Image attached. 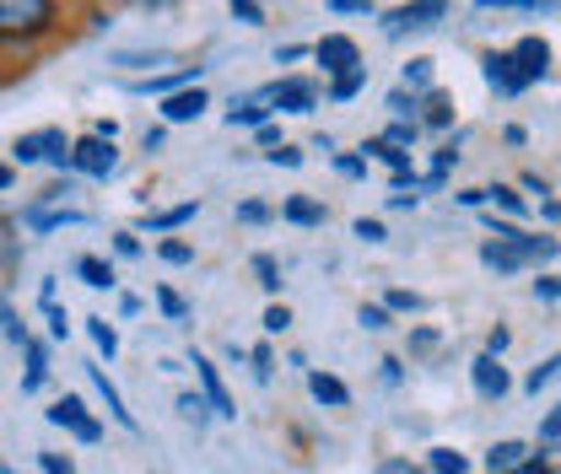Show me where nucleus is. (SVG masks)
Masks as SVG:
<instances>
[{"mask_svg": "<svg viewBox=\"0 0 561 474\" xmlns=\"http://www.w3.org/2000/svg\"><path fill=\"white\" fill-rule=\"evenodd\" d=\"M524 459H529V448H524V442H496V448L486 453V470L491 474H507V470H518Z\"/></svg>", "mask_w": 561, "mask_h": 474, "instance_id": "dca6fc26", "label": "nucleus"}, {"mask_svg": "<svg viewBox=\"0 0 561 474\" xmlns=\"http://www.w3.org/2000/svg\"><path fill=\"white\" fill-rule=\"evenodd\" d=\"M378 474H416V464H405V459H389V464H378Z\"/></svg>", "mask_w": 561, "mask_h": 474, "instance_id": "603ef678", "label": "nucleus"}, {"mask_svg": "<svg viewBox=\"0 0 561 474\" xmlns=\"http://www.w3.org/2000/svg\"><path fill=\"white\" fill-rule=\"evenodd\" d=\"M76 221H87V216H81V210H38V205L27 210V227H33V232H49V227H76Z\"/></svg>", "mask_w": 561, "mask_h": 474, "instance_id": "f3484780", "label": "nucleus"}, {"mask_svg": "<svg viewBox=\"0 0 561 474\" xmlns=\"http://www.w3.org/2000/svg\"><path fill=\"white\" fill-rule=\"evenodd\" d=\"M286 324H291V313H286V308H271V313H265V330H271V335H280V330H286Z\"/></svg>", "mask_w": 561, "mask_h": 474, "instance_id": "4c0bfd02", "label": "nucleus"}, {"mask_svg": "<svg viewBox=\"0 0 561 474\" xmlns=\"http://www.w3.org/2000/svg\"><path fill=\"white\" fill-rule=\"evenodd\" d=\"M486 81L496 86V92H507V97L529 86V81L518 76V66H513V55H486Z\"/></svg>", "mask_w": 561, "mask_h": 474, "instance_id": "f8f14e48", "label": "nucleus"}, {"mask_svg": "<svg viewBox=\"0 0 561 474\" xmlns=\"http://www.w3.org/2000/svg\"><path fill=\"white\" fill-rule=\"evenodd\" d=\"M443 16H448V0H411V5H400V11L383 16V33L389 38H405V33H421V27H437Z\"/></svg>", "mask_w": 561, "mask_h": 474, "instance_id": "f03ea898", "label": "nucleus"}, {"mask_svg": "<svg viewBox=\"0 0 561 474\" xmlns=\"http://www.w3.org/2000/svg\"><path fill=\"white\" fill-rule=\"evenodd\" d=\"M254 130H260V146H280V130H276V125H254Z\"/></svg>", "mask_w": 561, "mask_h": 474, "instance_id": "6e6d98bb", "label": "nucleus"}, {"mask_svg": "<svg viewBox=\"0 0 561 474\" xmlns=\"http://www.w3.org/2000/svg\"><path fill=\"white\" fill-rule=\"evenodd\" d=\"M481 5H518V11H551V0H481Z\"/></svg>", "mask_w": 561, "mask_h": 474, "instance_id": "c9c22d12", "label": "nucleus"}, {"mask_svg": "<svg viewBox=\"0 0 561 474\" xmlns=\"http://www.w3.org/2000/svg\"><path fill=\"white\" fill-rule=\"evenodd\" d=\"M362 151H373L378 162H389L394 167V184L405 189V184H416V173H411V151H400V146H389V140H367Z\"/></svg>", "mask_w": 561, "mask_h": 474, "instance_id": "9b49d317", "label": "nucleus"}, {"mask_svg": "<svg viewBox=\"0 0 561 474\" xmlns=\"http://www.w3.org/2000/svg\"><path fill=\"white\" fill-rule=\"evenodd\" d=\"M87 335H92V345H98L103 356H114V350H119V335L108 330V319H87Z\"/></svg>", "mask_w": 561, "mask_h": 474, "instance_id": "5701e85b", "label": "nucleus"}, {"mask_svg": "<svg viewBox=\"0 0 561 474\" xmlns=\"http://www.w3.org/2000/svg\"><path fill=\"white\" fill-rule=\"evenodd\" d=\"M535 297H540V302H557V275H540V280H535Z\"/></svg>", "mask_w": 561, "mask_h": 474, "instance_id": "37998d69", "label": "nucleus"}, {"mask_svg": "<svg viewBox=\"0 0 561 474\" xmlns=\"http://www.w3.org/2000/svg\"><path fill=\"white\" fill-rule=\"evenodd\" d=\"M195 378L206 383V400H210V409H216V415H238V405H232V394L221 389V378H216V367H210L206 356H195Z\"/></svg>", "mask_w": 561, "mask_h": 474, "instance_id": "ddd939ff", "label": "nucleus"}, {"mask_svg": "<svg viewBox=\"0 0 561 474\" xmlns=\"http://www.w3.org/2000/svg\"><path fill=\"white\" fill-rule=\"evenodd\" d=\"M426 125L432 130H448L454 125V97L448 92H426Z\"/></svg>", "mask_w": 561, "mask_h": 474, "instance_id": "a211bd4d", "label": "nucleus"}, {"mask_svg": "<svg viewBox=\"0 0 561 474\" xmlns=\"http://www.w3.org/2000/svg\"><path fill=\"white\" fill-rule=\"evenodd\" d=\"M157 308H162L168 319H184V297H179V291H168V286L157 291Z\"/></svg>", "mask_w": 561, "mask_h": 474, "instance_id": "c756f323", "label": "nucleus"}, {"mask_svg": "<svg viewBox=\"0 0 561 474\" xmlns=\"http://www.w3.org/2000/svg\"><path fill=\"white\" fill-rule=\"evenodd\" d=\"M271 367H276V361H271V350L260 345V350H254V372H260V378H271Z\"/></svg>", "mask_w": 561, "mask_h": 474, "instance_id": "8fccbe9b", "label": "nucleus"}, {"mask_svg": "<svg viewBox=\"0 0 561 474\" xmlns=\"http://www.w3.org/2000/svg\"><path fill=\"white\" fill-rule=\"evenodd\" d=\"M324 5H330V11H367L373 0H324Z\"/></svg>", "mask_w": 561, "mask_h": 474, "instance_id": "864d4df0", "label": "nucleus"}, {"mask_svg": "<svg viewBox=\"0 0 561 474\" xmlns=\"http://www.w3.org/2000/svg\"><path fill=\"white\" fill-rule=\"evenodd\" d=\"M119 66H168V55H151V60H146V55H119Z\"/></svg>", "mask_w": 561, "mask_h": 474, "instance_id": "49530a36", "label": "nucleus"}, {"mask_svg": "<svg viewBox=\"0 0 561 474\" xmlns=\"http://www.w3.org/2000/svg\"><path fill=\"white\" fill-rule=\"evenodd\" d=\"M313 60L330 70V76H341V70H356V66H362V49L351 44L346 33H330V38H319V44H313Z\"/></svg>", "mask_w": 561, "mask_h": 474, "instance_id": "20e7f679", "label": "nucleus"}, {"mask_svg": "<svg viewBox=\"0 0 561 474\" xmlns=\"http://www.w3.org/2000/svg\"><path fill=\"white\" fill-rule=\"evenodd\" d=\"M308 389H313L319 405H335V409L351 405V389L341 383V378H330V372H308Z\"/></svg>", "mask_w": 561, "mask_h": 474, "instance_id": "2eb2a0df", "label": "nucleus"}, {"mask_svg": "<svg viewBox=\"0 0 561 474\" xmlns=\"http://www.w3.org/2000/svg\"><path fill=\"white\" fill-rule=\"evenodd\" d=\"M470 378H476V394H481V400H502V394H507V372H502L496 356H476V361H470Z\"/></svg>", "mask_w": 561, "mask_h": 474, "instance_id": "6e6552de", "label": "nucleus"}, {"mask_svg": "<svg viewBox=\"0 0 561 474\" xmlns=\"http://www.w3.org/2000/svg\"><path fill=\"white\" fill-rule=\"evenodd\" d=\"M486 200H496V205H502V210H513V216L524 210V200H518L513 189H502V184H496V189H486Z\"/></svg>", "mask_w": 561, "mask_h": 474, "instance_id": "473e14b6", "label": "nucleus"}, {"mask_svg": "<svg viewBox=\"0 0 561 474\" xmlns=\"http://www.w3.org/2000/svg\"><path fill=\"white\" fill-rule=\"evenodd\" d=\"M0 189H11V167H0Z\"/></svg>", "mask_w": 561, "mask_h": 474, "instance_id": "4d7b16f0", "label": "nucleus"}, {"mask_svg": "<svg viewBox=\"0 0 561 474\" xmlns=\"http://www.w3.org/2000/svg\"><path fill=\"white\" fill-rule=\"evenodd\" d=\"M383 140H389V146H411V140H416V125H394Z\"/></svg>", "mask_w": 561, "mask_h": 474, "instance_id": "c03bdc74", "label": "nucleus"}, {"mask_svg": "<svg viewBox=\"0 0 561 474\" xmlns=\"http://www.w3.org/2000/svg\"><path fill=\"white\" fill-rule=\"evenodd\" d=\"M389 108H394L400 119H411V108H416V97H405V92H389Z\"/></svg>", "mask_w": 561, "mask_h": 474, "instance_id": "79ce46f5", "label": "nucleus"}, {"mask_svg": "<svg viewBox=\"0 0 561 474\" xmlns=\"http://www.w3.org/2000/svg\"><path fill=\"white\" fill-rule=\"evenodd\" d=\"M70 167H81V173H92V178H108V173L119 167V151H114V140L87 136L81 146H70Z\"/></svg>", "mask_w": 561, "mask_h": 474, "instance_id": "7ed1b4c3", "label": "nucleus"}, {"mask_svg": "<svg viewBox=\"0 0 561 474\" xmlns=\"http://www.w3.org/2000/svg\"><path fill=\"white\" fill-rule=\"evenodd\" d=\"M265 216H271V205H260V200L238 205V221H265Z\"/></svg>", "mask_w": 561, "mask_h": 474, "instance_id": "58836bf2", "label": "nucleus"}, {"mask_svg": "<svg viewBox=\"0 0 561 474\" xmlns=\"http://www.w3.org/2000/svg\"><path fill=\"white\" fill-rule=\"evenodd\" d=\"M265 103H271V97H254V103H232L227 125H232V130H238V125H265Z\"/></svg>", "mask_w": 561, "mask_h": 474, "instance_id": "4be33fe9", "label": "nucleus"}, {"mask_svg": "<svg viewBox=\"0 0 561 474\" xmlns=\"http://www.w3.org/2000/svg\"><path fill=\"white\" fill-rule=\"evenodd\" d=\"M470 464L454 453V448H432V474H465Z\"/></svg>", "mask_w": 561, "mask_h": 474, "instance_id": "393cba45", "label": "nucleus"}, {"mask_svg": "<svg viewBox=\"0 0 561 474\" xmlns=\"http://www.w3.org/2000/svg\"><path fill=\"white\" fill-rule=\"evenodd\" d=\"M362 86H367V66L341 70V76H335V86H330V97H335V103H351V97H356Z\"/></svg>", "mask_w": 561, "mask_h": 474, "instance_id": "aec40b11", "label": "nucleus"}, {"mask_svg": "<svg viewBox=\"0 0 561 474\" xmlns=\"http://www.w3.org/2000/svg\"><path fill=\"white\" fill-rule=\"evenodd\" d=\"M76 270H81V280H87V286H98V291H103V286H114V270H108L103 259H92V254H87Z\"/></svg>", "mask_w": 561, "mask_h": 474, "instance_id": "b1692460", "label": "nucleus"}, {"mask_svg": "<svg viewBox=\"0 0 561 474\" xmlns=\"http://www.w3.org/2000/svg\"><path fill=\"white\" fill-rule=\"evenodd\" d=\"M507 339H513L507 330H491V335H486V356H502V350H507Z\"/></svg>", "mask_w": 561, "mask_h": 474, "instance_id": "de8ad7c7", "label": "nucleus"}, {"mask_svg": "<svg viewBox=\"0 0 561 474\" xmlns=\"http://www.w3.org/2000/svg\"><path fill=\"white\" fill-rule=\"evenodd\" d=\"M356 238H367V243H383V221H367V216H362V221H356Z\"/></svg>", "mask_w": 561, "mask_h": 474, "instance_id": "e433bc0d", "label": "nucleus"}, {"mask_svg": "<svg viewBox=\"0 0 561 474\" xmlns=\"http://www.w3.org/2000/svg\"><path fill=\"white\" fill-rule=\"evenodd\" d=\"M114 248H119V254H125V259H136V254H140L136 232H119V238H114Z\"/></svg>", "mask_w": 561, "mask_h": 474, "instance_id": "a18cd8bd", "label": "nucleus"}, {"mask_svg": "<svg viewBox=\"0 0 561 474\" xmlns=\"http://www.w3.org/2000/svg\"><path fill=\"white\" fill-rule=\"evenodd\" d=\"M389 308H394V313H416L421 297L416 291H389Z\"/></svg>", "mask_w": 561, "mask_h": 474, "instance_id": "2f4dec72", "label": "nucleus"}, {"mask_svg": "<svg viewBox=\"0 0 561 474\" xmlns=\"http://www.w3.org/2000/svg\"><path fill=\"white\" fill-rule=\"evenodd\" d=\"M540 437H546V448H557V437H561V415H557V409L546 415V426H540Z\"/></svg>", "mask_w": 561, "mask_h": 474, "instance_id": "a19ab883", "label": "nucleus"}, {"mask_svg": "<svg viewBox=\"0 0 561 474\" xmlns=\"http://www.w3.org/2000/svg\"><path fill=\"white\" fill-rule=\"evenodd\" d=\"M55 151H66V136H60V130H38V136L16 140V162H49Z\"/></svg>", "mask_w": 561, "mask_h": 474, "instance_id": "9d476101", "label": "nucleus"}, {"mask_svg": "<svg viewBox=\"0 0 561 474\" xmlns=\"http://www.w3.org/2000/svg\"><path fill=\"white\" fill-rule=\"evenodd\" d=\"M87 378H92V383H98V394L108 400V415H114V420H119L125 431H136V415L125 409V400H119V389L108 383V372H103V367H87Z\"/></svg>", "mask_w": 561, "mask_h": 474, "instance_id": "4468645a", "label": "nucleus"}, {"mask_svg": "<svg viewBox=\"0 0 561 474\" xmlns=\"http://www.w3.org/2000/svg\"><path fill=\"white\" fill-rule=\"evenodd\" d=\"M518 470H524V474H557V470H551V459H524Z\"/></svg>", "mask_w": 561, "mask_h": 474, "instance_id": "3c124183", "label": "nucleus"}, {"mask_svg": "<svg viewBox=\"0 0 561 474\" xmlns=\"http://www.w3.org/2000/svg\"><path fill=\"white\" fill-rule=\"evenodd\" d=\"M335 167H341V173H346V178H362V173H367V162H362V157H341V162H335Z\"/></svg>", "mask_w": 561, "mask_h": 474, "instance_id": "09e8293b", "label": "nucleus"}, {"mask_svg": "<svg viewBox=\"0 0 561 474\" xmlns=\"http://www.w3.org/2000/svg\"><path fill=\"white\" fill-rule=\"evenodd\" d=\"M179 409H184V415H195V420H201V409H206V400H195V394H184V400H179Z\"/></svg>", "mask_w": 561, "mask_h": 474, "instance_id": "5fc2aeb1", "label": "nucleus"}, {"mask_svg": "<svg viewBox=\"0 0 561 474\" xmlns=\"http://www.w3.org/2000/svg\"><path fill=\"white\" fill-rule=\"evenodd\" d=\"M254 275H260V286H265V291H280V270H276V259H271V254H254Z\"/></svg>", "mask_w": 561, "mask_h": 474, "instance_id": "a878e982", "label": "nucleus"}, {"mask_svg": "<svg viewBox=\"0 0 561 474\" xmlns=\"http://www.w3.org/2000/svg\"><path fill=\"white\" fill-rule=\"evenodd\" d=\"M271 162H276V167H302V151H297V146H276Z\"/></svg>", "mask_w": 561, "mask_h": 474, "instance_id": "72a5a7b5", "label": "nucleus"}, {"mask_svg": "<svg viewBox=\"0 0 561 474\" xmlns=\"http://www.w3.org/2000/svg\"><path fill=\"white\" fill-rule=\"evenodd\" d=\"M356 319H362V330H389V308H367V302H362Z\"/></svg>", "mask_w": 561, "mask_h": 474, "instance_id": "7c9ffc66", "label": "nucleus"}, {"mask_svg": "<svg viewBox=\"0 0 561 474\" xmlns=\"http://www.w3.org/2000/svg\"><path fill=\"white\" fill-rule=\"evenodd\" d=\"M55 22V0H0V38L44 33Z\"/></svg>", "mask_w": 561, "mask_h": 474, "instance_id": "f257e3e1", "label": "nucleus"}, {"mask_svg": "<svg viewBox=\"0 0 561 474\" xmlns=\"http://www.w3.org/2000/svg\"><path fill=\"white\" fill-rule=\"evenodd\" d=\"M286 221H297V227H319V221H324V205L291 195V200H286Z\"/></svg>", "mask_w": 561, "mask_h": 474, "instance_id": "6ab92c4d", "label": "nucleus"}, {"mask_svg": "<svg viewBox=\"0 0 561 474\" xmlns=\"http://www.w3.org/2000/svg\"><path fill=\"white\" fill-rule=\"evenodd\" d=\"M157 254H162L168 265H190V259H195V248H190V243H179V238H168V243H157Z\"/></svg>", "mask_w": 561, "mask_h": 474, "instance_id": "bb28decb", "label": "nucleus"}, {"mask_svg": "<svg viewBox=\"0 0 561 474\" xmlns=\"http://www.w3.org/2000/svg\"><path fill=\"white\" fill-rule=\"evenodd\" d=\"M232 16L254 27V22H260V0H232Z\"/></svg>", "mask_w": 561, "mask_h": 474, "instance_id": "f704fd0d", "label": "nucleus"}, {"mask_svg": "<svg viewBox=\"0 0 561 474\" xmlns=\"http://www.w3.org/2000/svg\"><path fill=\"white\" fill-rule=\"evenodd\" d=\"M201 114H206V92H201V86H179V92L162 97V119H168V125H190V119H201Z\"/></svg>", "mask_w": 561, "mask_h": 474, "instance_id": "423d86ee", "label": "nucleus"}, {"mask_svg": "<svg viewBox=\"0 0 561 474\" xmlns=\"http://www.w3.org/2000/svg\"><path fill=\"white\" fill-rule=\"evenodd\" d=\"M551 378H557V356H551V361H540V367L529 372V383H524V389H529V394H540V389H546Z\"/></svg>", "mask_w": 561, "mask_h": 474, "instance_id": "cd10ccee", "label": "nucleus"}, {"mask_svg": "<svg viewBox=\"0 0 561 474\" xmlns=\"http://www.w3.org/2000/svg\"><path fill=\"white\" fill-rule=\"evenodd\" d=\"M513 66L524 81H540V76H551V49L540 44V38H524L518 49H513Z\"/></svg>", "mask_w": 561, "mask_h": 474, "instance_id": "1a4fd4ad", "label": "nucleus"}, {"mask_svg": "<svg viewBox=\"0 0 561 474\" xmlns=\"http://www.w3.org/2000/svg\"><path fill=\"white\" fill-rule=\"evenodd\" d=\"M38 464H44V474H76L70 470V459H60V453H44Z\"/></svg>", "mask_w": 561, "mask_h": 474, "instance_id": "ea45409f", "label": "nucleus"}, {"mask_svg": "<svg viewBox=\"0 0 561 474\" xmlns=\"http://www.w3.org/2000/svg\"><path fill=\"white\" fill-rule=\"evenodd\" d=\"M49 420H55V426H66L70 437H81V442H98V437H103V426L87 415V405H81V400H70V394L49 409Z\"/></svg>", "mask_w": 561, "mask_h": 474, "instance_id": "39448f33", "label": "nucleus"}, {"mask_svg": "<svg viewBox=\"0 0 561 474\" xmlns=\"http://www.w3.org/2000/svg\"><path fill=\"white\" fill-rule=\"evenodd\" d=\"M195 210H201L195 200H190V205H173V210H157V216H151V232H173V227L195 221Z\"/></svg>", "mask_w": 561, "mask_h": 474, "instance_id": "412c9836", "label": "nucleus"}, {"mask_svg": "<svg viewBox=\"0 0 561 474\" xmlns=\"http://www.w3.org/2000/svg\"><path fill=\"white\" fill-rule=\"evenodd\" d=\"M405 86H432V60H411L405 66Z\"/></svg>", "mask_w": 561, "mask_h": 474, "instance_id": "c85d7f7f", "label": "nucleus"}, {"mask_svg": "<svg viewBox=\"0 0 561 474\" xmlns=\"http://www.w3.org/2000/svg\"><path fill=\"white\" fill-rule=\"evenodd\" d=\"M265 97H271L276 108H286V114H308V108L319 103V86H313V81H280Z\"/></svg>", "mask_w": 561, "mask_h": 474, "instance_id": "0eeeda50", "label": "nucleus"}]
</instances>
